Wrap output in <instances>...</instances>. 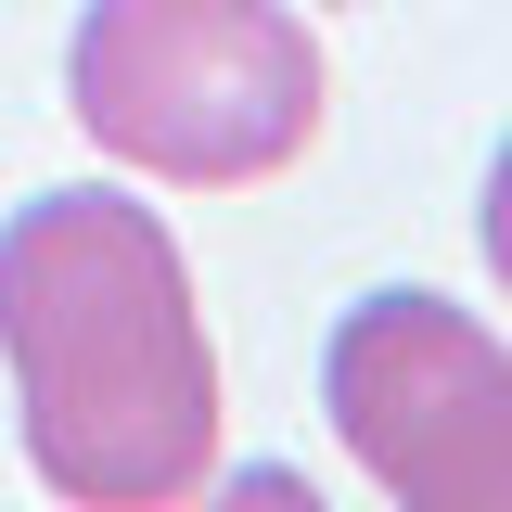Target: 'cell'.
<instances>
[{
    "instance_id": "7a4b0ae2",
    "label": "cell",
    "mask_w": 512,
    "mask_h": 512,
    "mask_svg": "<svg viewBox=\"0 0 512 512\" xmlns=\"http://www.w3.org/2000/svg\"><path fill=\"white\" fill-rule=\"evenodd\" d=\"M320 39L295 0H90L64 39L77 128L180 192L282 180L320 141Z\"/></svg>"
},
{
    "instance_id": "277c9868",
    "label": "cell",
    "mask_w": 512,
    "mask_h": 512,
    "mask_svg": "<svg viewBox=\"0 0 512 512\" xmlns=\"http://www.w3.org/2000/svg\"><path fill=\"white\" fill-rule=\"evenodd\" d=\"M474 231H487V269L512 282V141H500V167H487V218Z\"/></svg>"
},
{
    "instance_id": "6da1fadb",
    "label": "cell",
    "mask_w": 512,
    "mask_h": 512,
    "mask_svg": "<svg viewBox=\"0 0 512 512\" xmlns=\"http://www.w3.org/2000/svg\"><path fill=\"white\" fill-rule=\"evenodd\" d=\"M0 372L39 487L77 512H167L218 474V346L180 231L103 180L0 218Z\"/></svg>"
},
{
    "instance_id": "3957f363",
    "label": "cell",
    "mask_w": 512,
    "mask_h": 512,
    "mask_svg": "<svg viewBox=\"0 0 512 512\" xmlns=\"http://www.w3.org/2000/svg\"><path fill=\"white\" fill-rule=\"evenodd\" d=\"M333 436L397 512H512V346L423 282H384L320 346Z\"/></svg>"
}]
</instances>
